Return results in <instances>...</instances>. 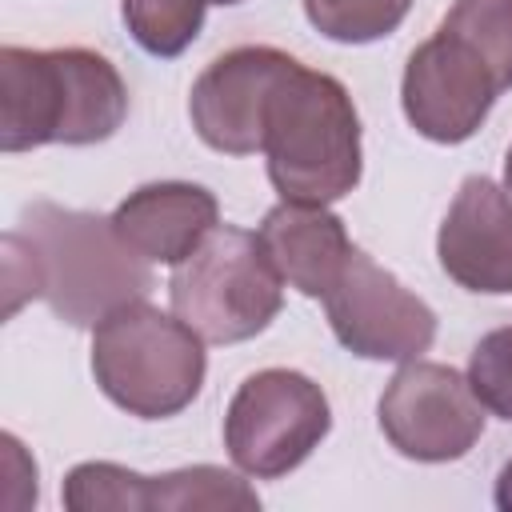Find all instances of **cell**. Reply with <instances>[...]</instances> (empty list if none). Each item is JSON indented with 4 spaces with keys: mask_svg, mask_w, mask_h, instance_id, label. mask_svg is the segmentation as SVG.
Returning <instances> with one entry per match:
<instances>
[{
    "mask_svg": "<svg viewBox=\"0 0 512 512\" xmlns=\"http://www.w3.org/2000/svg\"><path fill=\"white\" fill-rule=\"evenodd\" d=\"M204 336L148 300L112 308L92 328V376L100 392L140 420L180 416L204 388Z\"/></svg>",
    "mask_w": 512,
    "mask_h": 512,
    "instance_id": "cell-4",
    "label": "cell"
},
{
    "mask_svg": "<svg viewBox=\"0 0 512 512\" xmlns=\"http://www.w3.org/2000/svg\"><path fill=\"white\" fill-rule=\"evenodd\" d=\"M440 268L468 292H512V196L488 180L468 176L448 204L436 232Z\"/></svg>",
    "mask_w": 512,
    "mask_h": 512,
    "instance_id": "cell-11",
    "label": "cell"
},
{
    "mask_svg": "<svg viewBox=\"0 0 512 512\" xmlns=\"http://www.w3.org/2000/svg\"><path fill=\"white\" fill-rule=\"evenodd\" d=\"M16 232L28 240L40 296L72 328H96L112 308L144 300L152 288L148 260L120 240L112 216L36 200Z\"/></svg>",
    "mask_w": 512,
    "mask_h": 512,
    "instance_id": "cell-3",
    "label": "cell"
},
{
    "mask_svg": "<svg viewBox=\"0 0 512 512\" xmlns=\"http://www.w3.org/2000/svg\"><path fill=\"white\" fill-rule=\"evenodd\" d=\"M384 440L420 464H448L472 452L484 436V404L476 400L464 372L436 360H404L388 380L380 404Z\"/></svg>",
    "mask_w": 512,
    "mask_h": 512,
    "instance_id": "cell-7",
    "label": "cell"
},
{
    "mask_svg": "<svg viewBox=\"0 0 512 512\" xmlns=\"http://www.w3.org/2000/svg\"><path fill=\"white\" fill-rule=\"evenodd\" d=\"M468 384L484 412L512 420V324L492 328L476 340L468 356Z\"/></svg>",
    "mask_w": 512,
    "mask_h": 512,
    "instance_id": "cell-19",
    "label": "cell"
},
{
    "mask_svg": "<svg viewBox=\"0 0 512 512\" xmlns=\"http://www.w3.org/2000/svg\"><path fill=\"white\" fill-rule=\"evenodd\" d=\"M216 224H220L216 196L188 180L140 184L112 212V228L128 248H136L148 264H172V268L184 256H192Z\"/></svg>",
    "mask_w": 512,
    "mask_h": 512,
    "instance_id": "cell-12",
    "label": "cell"
},
{
    "mask_svg": "<svg viewBox=\"0 0 512 512\" xmlns=\"http://www.w3.org/2000/svg\"><path fill=\"white\" fill-rule=\"evenodd\" d=\"M208 4H240V0H208Z\"/></svg>",
    "mask_w": 512,
    "mask_h": 512,
    "instance_id": "cell-22",
    "label": "cell"
},
{
    "mask_svg": "<svg viewBox=\"0 0 512 512\" xmlns=\"http://www.w3.org/2000/svg\"><path fill=\"white\" fill-rule=\"evenodd\" d=\"M128 116V84L92 48H0V148L100 144Z\"/></svg>",
    "mask_w": 512,
    "mask_h": 512,
    "instance_id": "cell-1",
    "label": "cell"
},
{
    "mask_svg": "<svg viewBox=\"0 0 512 512\" xmlns=\"http://www.w3.org/2000/svg\"><path fill=\"white\" fill-rule=\"evenodd\" d=\"M492 496H496V508H500V512H512V460L500 468V476H496V492H492Z\"/></svg>",
    "mask_w": 512,
    "mask_h": 512,
    "instance_id": "cell-20",
    "label": "cell"
},
{
    "mask_svg": "<svg viewBox=\"0 0 512 512\" xmlns=\"http://www.w3.org/2000/svg\"><path fill=\"white\" fill-rule=\"evenodd\" d=\"M256 512V488L216 464H192L164 476H148V512Z\"/></svg>",
    "mask_w": 512,
    "mask_h": 512,
    "instance_id": "cell-14",
    "label": "cell"
},
{
    "mask_svg": "<svg viewBox=\"0 0 512 512\" xmlns=\"http://www.w3.org/2000/svg\"><path fill=\"white\" fill-rule=\"evenodd\" d=\"M256 236L268 260L276 264L280 280L312 300H324V292L336 284V276L344 272L356 248L348 240L344 220L328 212V204H296V200H280L276 208H268Z\"/></svg>",
    "mask_w": 512,
    "mask_h": 512,
    "instance_id": "cell-13",
    "label": "cell"
},
{
    "mask_svg": "<svg viewBox=\"0 0 512 512\" xmlns=\"http://www.w3.org/2000/svg\"><path fill=\"white\" fill-rule=\"evenodd\" d=\"M500 84L492 68L452 32L436 28L412 48L400 80V104L408 124L436 144H464L492 112Z\"/></svg>",
    "mask_w": 512,
    "mask_h": 512,
    "instance_id": "cell-9",
    "label": "cell"
},
{
    "mask_svg": "<svg viewBox=\"0 0 512 512\" xmlns=\"http://www.w3.org/2000/svg\"><path fill=\"white\" fill-rule=\"evenodd\" d=\"M408 12L412 0H304L308 24L336 44L384 40L404 24Z\"/></svg>",
    "mask_w": 512,
    "mask_h": 512,
    "instance_id": "cell-18",
    "label": "cell"
},
{
    "mask_svg": "<svg viewBox=\"0 0 512 512\" xmlns=\"http://www.w3.org/2000/svg\"><path fill=\"white\" fill-rule=\"evenodd\" d=\"M172 312L208 344H240L260 336L280 304L284 280L256 232L216 224L168 280Z\"/></svg>",
    "mask_w": 512,
    "mask_h": 512,
    "instance_id": "cell-5",
    "label": "cell"
},
{
    "mask_svg": "<svg viewBox=\"0 0 512 512\" xmlns=\"http://www.w3.org/2000/svg\"><path fill=\"white\" fill-rule=\"evenodd\" d=\"M440 28L460 36L492 68L500 92L512 88V0H456Z\"/></svg>",
    "mask_w": 512,
    "mask_h": 512,
    "instance_id": "cell-15",
    "label": "cell"
},
{
    "mask_svg": "<svg viewBox=\"0 0 512 512\" xmlns=\"http://www.w3.org/2000/svg\"><path fill=\"white\" fill-rule=\"evenodd\" d=\"M296 56L272 44H240L216 56L188 92V116L196 136L228 156H252L264 148V108L280 76Z\"/></svg>",
    "mask_w": 512,
    "mask_h": 512,
    "instance_id": "cell-10",
    "label": "cell"
},
{
    "mask_svg": "<svg viewBox=\"0 0 512 512\" xmlns=\"http://www.w3.org/2000/svg\"><path fill=\"white\" fill-rule=\"evenodd\" d=\"M264 160L280 200L332 204L360 184V116L348 88L300 60L264 108Z\"/></svg>",
    "mask_w": 512,
    "mask_h": 512,
    "instance_id": "cell-2",
    "label": "cell"
},
{
    "mask_svg": "<svg viewBox=\"0 0 512 512\" xmlns=\"http://www.w3.org/2000/svg\"><path fill=\"white\" fill-rule=\"evenodd\" d=\"M324 312L336 340L360 360H416L436 340V312L360 248L324 292Z\"/></svg>",
    "mask_w": 512,
    "mask_h": 512,
    "instance_id": "cell-8",
    "label": "cell"
},
{
    "mask_svg": "<svg viewBox=\"0 0 512 512\" xmlns=\"http://www.w3.org/2000/svg\"><path fill=\"white\" fill-rule=\"evenodd\" d=\"M504 192L512 196V148H508V156H504Z\"/></svg>",
    "mask_w": 512,
    "mask_h": 512,
    "instance_id": "cell-21",
    "label": "cell"
},
{
    "mask_svg": "<svg viewBox=\"0 0 512 512\" xmlns=\"http://www.w3.org/2000/svg\"><path fill=\"white\" fill-rule=\"evenodd\" d=\"M60 496L68 512H148V476L112 460H84L64 476Z\"/></svg>",
    "mask_w": 512,
    "mask_h": 512,
    "instance_id": "cell-17",
    "label": "cell"
},
{
    "mask_svg": "<svg viewBox=\"0 0 512 512\" xmlns=\"http://www.w3.org/2000/svg\"><path fill=\"white\" fill-rule=\"evenodd\" d=\"M208 0H120V16L132 40L160 60L180 56L204 28Z\"/></svg>",
    "mask_w": 512,
    "mask_h": 512,
    "instance_id": "cell-16",
    "label": "cell"
},
{
    "mask_svg": "<svg viewBox=\"0 0 512 512\" xmlns=\"http://www.w3.org/2000/svg\"><path fill=\"white\" fill-rule=\"evenodd\" d=\"M332 428L324 388L296 368H260L228 400L224 448L244 476L276 480L300 468Z\"/></svg>",
    "mask_w": 512,
    "mask_h": 512,
    "instance_id": "cell-6",
    "label": "cell"
}]
</instances>
